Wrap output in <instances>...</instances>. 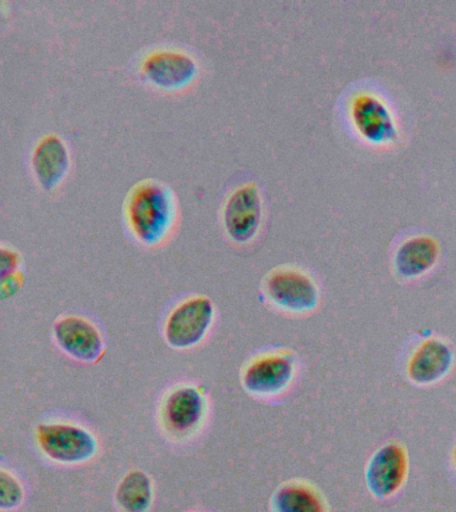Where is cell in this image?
Returning a JSON list of instances; mask_svg holds the SVG:
<instances>
[{"label": "cell", "instance_id": "3957f363", "mask_svg": "<svg viewBox=\"0 0 456 512\" xmlns=\"http://www.w3.org/2000/svg\"><path fill=\"white\" fill-rule=\"evenodd\" d=\"M264 294L274 306L292 314H306L319 304V288L307 272L279 267L264 280Z\"/></svg>", "mask_w": 456, "mask_h": 512}, {"label": "cell", "instance_id": "9c48e42d", "mask_svg": "<svg viewBox=\"0 0 456 512\" xmlns=\"http://www.w3.org/2000/svg\"><path fill=\"white\" fill-rule=\"evenodd\" d=\"M144 78L162 90H180L198 75V63L187 52L156 50L143 59Z\"/></svg>", "mask_w": 456, "mask_h": 512}, {"label": "cell", "instance_id": "5bb4252c", "mask_svg": "<svg viewBox=\"0 0 456 512\" xmlns=\"http://www.w3.org/2000/svg\"><path fill=\"white\" fill-rule=\"evenodd\" d=\"M68 166V154L62 140L48 136L34 152V170L44 187H54L62 179Z\"/></svg>", "mask_w": 456, "mask_h": 512}, {"label": "cell", "instance_id": "277c9868", "mask_svg": "<svg viewBox=\"0 0 456 512\" xmlns=\"http://www.w3.org/2000/svg\"><path fill=\"white\" fill-rule=\"evenodd\" d=\"M44 455L63 464L88 462L98 452V440L86 428L70 423H46L36 428Z\"/></svg>", "mask_w": 456, "mask_h": 512}, {"label": "cell", "instance_id": "ac0fdd59", "mask_svg": "<svg viewBox=\"0 0 456 512\" xmlns=\"http://www.w3.org/2000/svg\"><path fill=\"white\" fill-rule=\"evenodd\" d=\"M19 258L15 252L0 248V284L6 282L11 276L15 275L18 267Z\"/></svg>", "mask_w": 456, "mask_h": 512}, {"label": "cell", "instance_id": "2e32d148", "mask_svg": "<svg viewBox=\"0 0 456 512\" xmlns=\"http://www.w3.org/2000/svg\"><path fill=\"white\" fill-rule=\"evenodd\" d=\"M154 499V487L146 472H128L116 490V502L124 512H147Z\"/></svg>", "mask_w": 456, "mask_h": 512}, {"label": "cell", "instance_id": "8992f818", "mask_svg": "<svg viewBox=\"0 0 456 512\" xmlns=\"http://www.w3.org/2000/svg\"><path fill=\"white\" fill-rule=\"evenodd\" d=\"M296 360L290 352H267L244 367L242 386L248 394L271 398L282 394L294 379Z\"/></svg>", "mask_w": 456, "mask_h": 512}, {"label": "cell", "instance_id": "5b68a950", "mask_svg": "<svg viewBox=\"0 0 456 512\" xmlns=\"http://www.w3.org/2000/svg\"><path fill=\"white\" fill-rule=\"evenodd\" d=\"M206 414V395L202 388L192 384L172 388L160 407L164 430L176 439L194 435L202 426Z\"/></svg>", "mask_w": 456, "mask_h": 512}, {"label": "cell", "instance_id": "9a60e30c", "mask_svg": "<svg viewBox=\"0 0 456 512\" xmlns=\"http://www.w3.org/2000/svg\"><path fill=\"white\" fill-rule=\"evenodd\" d=\"M272 512H326L322 496L302 482L282 484L271 498Z\"/></svg>", "mask_w": 456, "mask_h": 512}, {"label": "cell", "instance_id": "4fadbf2b", "mask_svg": "<svg viewBox=\"0 0 456 512\" xmlns=\"http://www.w3.org/2000/svg\"><path fill=\"white\" fill-rule=\"evenodd\" d=\"M438 243L428 236L407 240L399 247L395 256V268L403 278H418L430 271L438 260Z\"/></svg>", "mask_w": 456, "mask_h": 512}, {"label": "cell", "instance_id": "52a82bcc", "mask_svg": "<svg viewBox=\"0 0 456 512\" xmlns=\"http://www.w3.org/2000/svg\"><path fill=\"white\" fill-rule=\"evenodd\" d=\"M262 218L263 200L256 184H243L228 196L223 208V224L232 242H251L258 234Z\"/></svg>", "mask_w": 456, "mask_h": 512}, {"label": "cell", "instance_id": "ba28073f", "mask_svg": "<svg viewBox=\"0 0 456 512\" xmlns=\"http://www.w3.org/2000/svg\"><path fill=\"white\" fill-rule=\"evenodd\" d=\"M408 456L399 443H388L374 452L366 467V486L376 499L395 495L406 482Z\"/></svg>", "mask_w": 456, "mask_h": 512}, {"label": "cell", "instance_id": "8fae6325", "mask_svg": "<svg viewBox=\"0 0 456 512\" xmlns=\"http://www.w3.org/2000/svg\"><path fill=\"white\" fill-rule=\"evenodd\" d=\"M454 360L450 344L442 339H428L412 354L407 367L408 378L418 386H430L451 371Z\"/></svg>", "mask_w": 456, "mask_h": 512}, {"label": "cell", "instance_id": "6da1fadb", "mask_svg": "<svg viewBox=\"0 0 456 512\" xmlns=\"http://www.w3.org/2000/svg\"><path fill=\"white\" fill-rule=\"evenodd\" d=\"M126 219L132 234L144 246L162 243L175 220V200L170 188L156 180L136 184L127 198Z\"/></svg>", "mask_w": 456, "mask_h": 512}, {"label": "cell", "instance_id": "d6986e66", "mask_svg": "<svg viewBox=\"0 0 456 512\" xmlns=\"http://www.w3.org/2000/svg\"><path fill=\"white\" fill-rule=\"evenodd\" d=\"M452 456H454V463H455V467H456V446L454 448V454H452Z\"/></svg>", "mask_w": 456, "mask_h": 512}, {"label": "cell", "instance_id": "e0dca14e", "mask_svg": "<svg viewBox=\"0 0 456 512\" xmlns=\"http://www.w3.org/2000/svg\"><path fill=\"white\" fill-rule=\"evenodd\" d=\"M24 492L10 472L0 470V510H14L22 504Z\"/></svg>", "mask_w": 456, "mask_h": 512}, {"label": "cell", "instance_id": "7a4b0ae2", "mask_svg": "<svg viewBox=\"0 0 456 512\" xmlns=\"http://www.w3.org/2000/svg\"><path fill=\"white\" fill-rule=\"evenodd\" d=\"M215 306L207 296H191L170 312L164 324V338L175 350H190L206 338L214 323Z\"/></svg>", "mask_w": 456, "mask_h": 512}, {"label": "cell", "instance_id": "7c38bea8", "mask_svg": "<svg viewBox=\"0 0 456 512\" xmlns=\"http://www.w3.org/2000/svg\"><path fill=\"white\" fill-rule=\"evenodd\" d=\"M351 119L359 134L372 143L390 142L395 138V124L387 107L376 96L362 94L351 104Z\"/></svg>", "mask_w": 456, "mask_h": 512}, {"label": "cell", "instance_id": "30bf717a", "mask_svg": "<svg viewBox=\"0 0 456 512\" xmlns=\"http://www.w3.org/2000/svg\"><path fill=\"white\" fill-rule=\"evenodd\" d=\"M58 346L72 359L95 363L102 358L104 342L98 328L80 316H66L54 326Z\"/></svg>", "mask_w": 456, "mask_h": 512}]
</instances>
